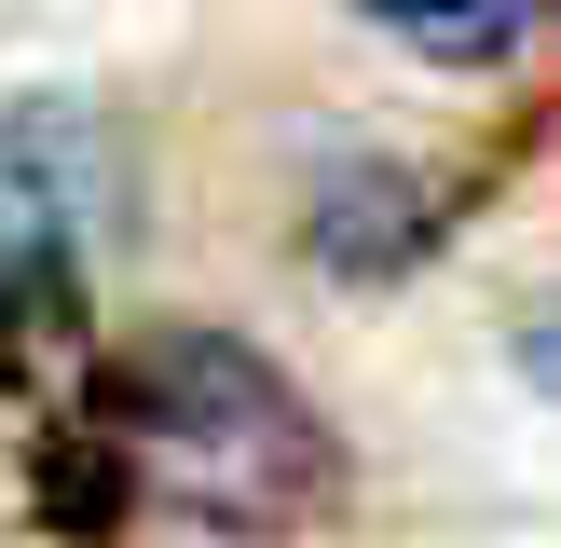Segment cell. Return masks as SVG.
I'll list each match as a JSON object with an SVG mask.
<instances>
[{
	"label": "cell",
	"mask_w": 561,
	"mask_h": 548,
	"mask_svg": "<svg viewBox=\"0 0 561 548\" xmlns=\"http://www.w3.org/2000/svg\"><path fill=\"white\" fill-rule=\"evenodd\" d=\"M82 411H96L137 453V480L179 521H206V535H301V521L343 507V438H329V411L301 398L261 343H233V329H151V343L96 356Z\"/></svg>",
	"instance_id": "cell-1"
},
{
	"label": "cell",
	"mask_w": 561,
	"mask_h": 548,
	"mask_svg": "<svg viewBox=\"0 0 561 548\" xmlns=\"http://www.w3.org/2000/svg\"><path fill=\"white\" fill-rule=\"evenodd\" d=\"M110 233V137L82 110H0V288H82Z\"/></svg>",
	"instance_id": "cell-2"
},
{
	"label": "cell",
	"mask_w": 561,
	"mask_h": 548,
	"mask_svg": "<svg viewBox=\"0 0 561 548\" xmlns=\"http://www.w3.org/2000/svg\"><path fill=\"white\" fill-rule=\"evenodd\" d=\"M438 219H453V192H438V179L356 164V179L316 192V261H329V274H411V261L438 247Z\"/></svg>",
	"instance_id": "cell-3"
},
{
	"label": "cell",
	"mask_w": 561,
	"mask_h": 548,
	"mask_svg": "<svg viewBox=\"0 0 561 548\" xmlns=\"http://www.w3.org/2000/svg\"><path fill=\"white\" fill-rule=\"evenodd\" d=\"M137 493H151V480H137V453L96 425V411H69V425H55L42 453H27V521H42V535H82V548H110Z\"/></svg>",
	"instance_id": "cell-4"
},
{
	"label": "cell",
	"mask_w": 561,
	"mask_h": 548,
	"mask_svg": "<svg viewBox=\"0 0 561 548\" xmlns=\"http://www.w3.org/2000/svg\"><path fill=\"white\" fill-rule=\"evenodd\" d=\"M370 27H398L411 55H453V69H493V55L520 42V27L548 14V0H356Z\"/></svg>",
	"instance_id": "cell-5"
},
{
	"label": "cell",
	"mask_w": 561,
	"mask_h": 548,
	"mask_svg": "<svg viewBox=\"0 0 561 548\" xmlns=\"http://www.w3.org/2000/svg\"><path fill=\"white\" fill-rule=\"evenodd\" d=\"M507 343H520V370H535V384H548V398H561V301H535V316H520V329H507Z\"/></svg>",
	"instance_id": "cell-6"
},
{
	"label": "cell",
	"mask_w": 561,
	"mask_h": 548,
	"mask_svg": "<svg viewBox=\"0 0 561 548\" xmlns=\"http://www.w3.org/2000/svg\"><path fill=\"white\" fill-rule=\"evenodd\" d=\"M548 14H561V0H548Z\"/></svg>",
	"instance_id": "cell-7"
}]
</instances>
